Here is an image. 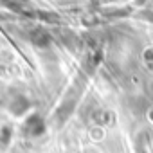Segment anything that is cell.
<instances>
[{
    "mask_svg": "<svg viewBox=\"0 0 153 153\" xmlns=\"http://www.w3.org/2000/svg\"><path fill=\"white\" fill-rule=\"evenodd\" d=\"M33 42L38 43V45H47L51 42V38L43 29H38V31H33Z\"/></svg>",
    "mask_w": 153,
    "mask_h": 153,
    "instance_id": "cell-1",
    "label": "cell"
}]
</instances>
